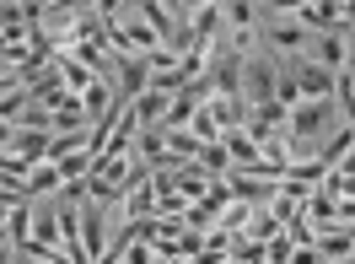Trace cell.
Returning <instances> with one entry per match:
<instances>
[{
	"mask_svg": "<svg viewBox=\"0 0 355 264\" xmlns=\"http://www.w3.org/2000/svg\"><path fill=\"white\" fill-rule=\"evenodd\" d=\"M275 76H280L275 54H248L243 60V103H248V113L275 103Z\"/></svg>",
	"mask_w": 355,
	"mask_h": 264,
	"instance_id": "3",
	"label": "cell"
},
{
	"mask_svg": "<svg viewBox=\"0 0 355 264\" xmlns=\"http://www.w3.org/2000/svg\"><path fill=\"white\" fill-rule=\"evenodd\" d=\"M33 216H38V211H33V199H22V205H11V211H6V238H11V248H22V242L33 238Z\"/></svg>",
	"mask_w": 355,
	"mask_h": 264,
	"instance_id": "10",
	"label": "cell"
},
{
	"mask_svg": "<svg viewBox=\"0 0 355 264\" xmlns=\"http://www.w3.org/2000/svg\"><path fill=\"white\" fill-rule=\"evenodd\" d=\"M11 140H17V130H11V124H0V156L11 151Z\"/></svg>",
	"mask_w": 355,
	"mask_h": 264,
	"instance_id": "16",
	"label": "cell"
},
{
	"mask_svg": "<svg viewBox=\"0 0 355 264\" xmlns=\"http://www.w3.org/2000/svg\"><path fill=\"white\" fill-rule=\"evenodd\" d=\"M205 108H210V119L221 124V135L226 130H248V103L243 97H210Z\"/></svg>",
	"mask_w": 355,
	"mask_h": 264,
	"instance_id": "8",
	"label": "cell"
},
{
	"mask_svg": "<svg viewBox=\"0 0 355 264\" xmlns=\"http://www.w3.org/2000/svg\"><path fill=\"white\" fill-rule=\"evenodd\" d=\"M221 146H226V156H232V173H253V167L264 162L248 130H226V135H221Z\"/></svg>",
	"mask_w": 355,
	"mask_h": 264,
	"instance_id": "4",
	"label": "cell"
},
{
	"mask_svg": "<svg viewBox=\"0 0 355 264\" xmlns=\"http://www.w3.org/2000/svg\"><path fill=\"white\" fill-rule=\"evenodd\" d=\"M6 211H11V205H6V199H0V226H6Z\"/></svg>",
	"mask_w": 355,
	"mask_h": 264,
	"instance_id": "18",
	"label": "cell"
},
{
	"mask_svg": "<svg viewBox=\"0 0 355 264\" xmlns=\"http://www.w3.org/2000/svg\"><path fill=\"white\" fill-rule=\"evenodd\" d=\"M291 264H323V254H318V248H296V254H291Z\"/></svg>",
	"mask_w": 355,
	"mask_h": 264,
	"instance_id": "15",
	"label": "cell"
},
{
	"mask_svg": "<svg viewBox=\"0 0 355 264\" xmlns=\"http://www.w3.org/2000/svg\"><path fill=\"white\" fill-rule=\"evenodd\" d=\"M54 70H60V81H65V87L76 92V97H81V92H87L92 81H97V76H92V70L81 65V60H76V54H54Z\"/></svg>",
	"mask_w": 355,
	"mask_h": 264,
	"instance_id": "11",
	"label": "cell"
},
{
	"mask_svg": "<svg viewBox=\"0 0 355 264\" xmlns=\"http://www.w3.org/2000/svg\"><path fill=\"white\" fill-rule=\"evenodd\" d=\"M81 242H87V259H103L108 254V242H103V211H97V199L81 205Z\"/></svg>",
	"mask_w": 355,
	"mask_h": 264,
	"instance_id": "7",
	"label": "cell"
},
{
	"mask_svg": "<svg viewBox=\"0 0 355 264\" xmlns=\"http://www.w3.org/2000/svg\"><path fill=\"white\" fill-rule=\"evenodd\" d=\"M345 264H355V254H350V259H345Z\"/></svg>",
	"mask_w": 355,
	"mask_h": 264,
	"instance_id": "19",
	"label": "cell"
},
{
	"mask_svg": "<svg viewBox=\"0 0 355 264\" xmlns=\"http://www.w3.org/2000/svg\"><path fill=\"white\" fill-rule=\"evenodd\" d=\"M350 130H355V124H350Z\"/></svg>",
	"mask_w": 355,
	"mask_h": 264,
	"instance_id": "20",
	"label": "cell"
},
{
	"mask_svg": "<svg viewBox=\"0 0 355 264\" xmlns=\"http://www.w3.org/2000/svg\"><path fill=\"white\" fill-rule=\"evenodd\" d=\"M280 232H286V226H280V221L269 216L264 205H259V211H253V221L243 226V238H248V242H269V238H280Z\"/></svg>",
	"mask_w": 355,
	"mask_h": 264,
	"instance_id": "12",
	"label": "cell"
},
{
	"mask_svg": "<svg viewBox=\"0 0 355 264\" xmlns=\"http://www.w3.org/2000/svg\"><path fill=\"white\" fill-rule=\"evenodd\" d=\"M221 22H226L221 6H216V0H200V6H194V49H210V44H216Z\"/></svg>",
	"mask_w": 355,
	"mask_h": 264,
	"instance_id": "6",
	"label": "cell"
},
{
	"mask_svg": "<svg viewBox=\"0 0 355 264\" xmlns=\"http://www.w3.org/2000/svg\"><path fill=\"white\" fill-rule=\"evenodd\" d=\"M259 33H264V49H275V60L307 49V27L291 17V6H259Z\"/></svg>",
	"mask_w": 355,
	"mask_h": 264,
	"instance_id": "2",
	"label": "cell"
},
{
	"mask_svg": "<svg viewBox=\"0 0 355 264\" xmlns=\"http://www.w3.org/2000/svg\"><path fill=\"white\" fill-rule=\"evenodd\" d=\"M312 248L323 254V264H339V259H350V254H355V226H323Z\"/></svg>",
	"mask_w": 355,
	"mask_h": 264,
	"instance_id": "5",
	"label": "cell"
},
{
	"mask_svg": "<svg viewBox=\"0 0 355 264\" xmlns=\"http://www.w3.org/2000/svg\"><path fill=\"white\" fill-rule=\"evenodd\" d=\"M194 162H200L210 178H232V156H226V146H200V156H194Z\"/></svg>",
	"mask_w": 355,
	"mask_h": 264,
	"instance_id": "13",
	"label": "cell"
},
{
	"mask_svg": "<svg viewBox=\"0 0 355 264\" xmlns=\"http://www.w3.org/2000/svg\"><path fill=\"white\" fill-rule=\"evenodd\" d=\"M65 189V178H60V167L54 162H38L33 173H27V183H22V195L27 199H38V195H60Z\"/></svg>",
	"mask_w": 355,
	"mask_h": 264,
	"instance_id": "9",
	"label": "cell"
},
{
	"mask_svg": "<svg viewBox=\"0 0 355 264\" xmlns=\"http://www.w3.org/2000/svg\"><path fill=\"white\" fill-rule=\"evenodd\" d=\"M97 17H103V33H108L113 54H135V60H151L162 38L151 33V22L135 11V6H113V0H97Z\"/></svg>",
	"mask_w": 355,
	"mask_h": 264,
	"instance_id": "1",
	"label": "cell"
},
{
	"mask_svg": "<svg viewBox=\"0 0 355 264\" xmlns=\"http://www.w3.org/2000/svg\"><path fill=\"white\" fill-rule=\"evenodd\" d=\"M11 254H17V248H11V242H0V264H11Z\"/></svg>",
	"mask_w": 355,
	"mask_h": 264,
	"instance_id": "17",
	"label": "cell"
},
{
	"mask_svg": "<svg viewBox=\"0 0 355 264\" xmlns=\"http://www.w3.org/2000/svg\"><path fill=\"white\" fill-rule=\"evenodd\" d=\"M291 254H296V242L280 232V238H269L264 242V264H291Z\"/></svg>",
	"mask_w": 355,
	"mask_h": 264,
	"instance_id": "14",
	"label": "cell"
}]
</instances>
